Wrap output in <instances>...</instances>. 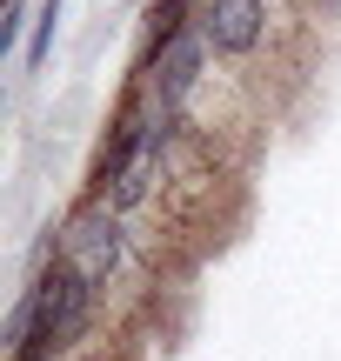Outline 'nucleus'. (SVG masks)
Wrapping results in <instances>:
<instances>
[{
	"instance_id": "nucleus-1",
	"label": "nucleus",
	"mask_w": 341,
	"mask_h": 361,
	"mask_svg": "<svg viewBox=\"0 0 341 361\" xmlns=\"http://www.w3.org/2000/svg\"><path fill=\"white\" fill-rule=\"evenodd\" d=\"M27 288H34V341H27V355H13V361L80 355L87 335H94V322H101V288H94L87 274H74L61 255H40Z\"/></svg>"
},
{
	"instance_id": "nucleus-2",
	"label": "nucleus",
	"mask_w": 341,
	"mask_h": 361,
	"mask_svg": "<svg viewBox=\"0 0 341 361\" xmlns=\"http://www.w3.org/2000/svg\"><path fill=\"white\" fill-rule=\"evenodd\" d=\"M54 255H61L74 274H87V281L101 288V301H107V295H114V281L128 274V255H134L128 214H120L114 201H101V194L80 188V201L67 207L61 228H54Z\"/></svg>"
},
{
	"instance_id": "nucleus-3",
	"label": "nucleus",
	"mask_w": 341,
	"mask_h": 361,
	"mask_svg": "<svg viewBox=\"0 0 341 361\" xmlns=\"http://www.w3.org/2000/svg\"><path fill=\"white\" fill-rule=\"evenodd\" d=\"M194 27H201V40H208L214 61L241 67V61H254V54L268 47L275 7H268V0H201V7H194Z\"/></svg>"
},
{
	"instance_id": "nucleus-4",
	"label": "nucleus",
	"mask_w": 341,
	"mask_h": 361,
	"mask_svg": "<svg viewBox=\"0 0 341 361\" xmlns=\"http://www.w3.org/2000/svg\"><path fill=\"white\" fill-rule=\"evenodd\" d=\"M61 13H67V0H40V7H34V34H27V74H40V67H47L54 40H61Z\"/></svg>"
},
{
	"instance_id": "nucleus-5",
	"label": "nucleus",
	"mask_w": 341,
	"mask_h": 361,
	"mask_svg": "<svg viewBox=\"0 0 341 361\" xmlns=\"http://www.w3.org/2000/svg\"><path fill=\"white\" fill-rule=\"evenodd\" d=\"M54 361H80V355H54Z\"/></svg>"
}]
</instances>
